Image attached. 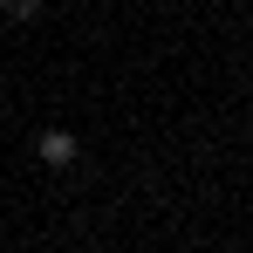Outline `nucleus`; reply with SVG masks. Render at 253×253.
I'll list each match as a JSON object with an SVG mask.
<instances>
[{"instance_id":"obj_2","label":"nucleus","mask_w":253,"mask_h":253,"mask_svg":"<svg viewBox=\"0 0 253 253\" xmlns=\"http://www.w3.org/2000/svg\"><path fill=\"white\" fill-rule=\"evenodd\" d=\"M0 14H14V21H35V0H0Z\"/></svg>"},{"instance_id":"obj_1","label":"nucleus","mask_w":253,"mask_h":253,"mask_svg":"<svg viewBox=\"0 0 253 253\" xmlns=\"http://www.w3.org/2000/svg\"><path fill=\"white\" fill-rule=\"evenodd\" d=\"M42 165H76V130H42Z\"/></svg>"}]
</instances>
